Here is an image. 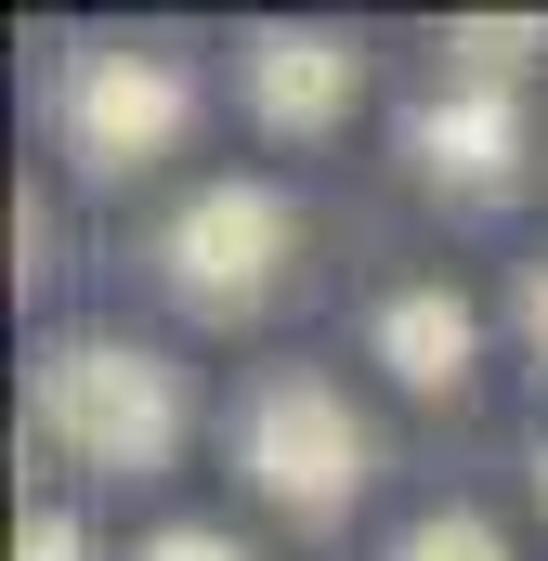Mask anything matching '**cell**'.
Segmentation results:
<instances>
[{
	"label": "cell",
	"instance_id": "6",
	"mask_svg": "<svg viewBox=\"0 0 548 561\" xmlns=\"http://www.w3.org/2000/svg\"><path fill=\"white\" fill-rule=\"evenodd\" d=\"M418 170L431 183H457V196H510V170H523V105L510 92H470V79H444L431 105H418Z\"/></svg>",
	"mask_w": 548,
	"mask_h": 561
},
{
	"label": "cell",
	"instance_id": "2",
	"mask_svg": "<svg viewBox=\"0 0 548 561\" xmlns=\"http://www.w3.org/2000/svg\"><path fill=\"white\" fill-rule=\"evenodd\" d=\"M236 457H249V483H262L287 523H340L353 496H366V419L340 405V379H313V366H274L262 392H249V419H236Z\"/></svg>",
	"mask_w": 548,
	"mask_h": 561
},
{
	"label": "cell",
	"instance_id": "10",
	"mask_svg": "<svg viewBox=\"0 0 548 561\" xmlns=\"http://www.w3.org/2000/svg\"><path fill=\"white\" fill-rule=\"evenodd\" d=\"M132 561H249V549H236L222 523H170V536H144Z\"/></svg>",
	"mask_w": 548,
	"mask_h": 561
},
{
	"label": "cell",
	"instance_id": "3",
	"mask_svg": "<svg viewBox=\"0 0 548 561\" xmlns=\"http://www.w3.org/2000/svg\"><path fill=\"white\" fill-rule=\"evenodd\" d=\"M53 118H66V157L92 170V183H132V170H157L170 144H183V118H196V92H183V66L170 53H79L66 66V92H53Z\"/></svg>",
	"mask_w": 548,
	"mask_h": 561
},
{
	"label": "cell",
	"instance_id": "7",
	"mask_svg": "<svg viewBox=\"0 0 548 561\" xmlns=\"http://www.w3.org/2000/svg\"><path fill=\"white\" fill-rule=\"evenodd\" d=\"M470 353H483V313H470L457 287H392V300H379V366H392L406 392H457Z\"/></svg>",
	"mask_w": 548,
	"mask_h": 561
},
{
	"label": "cell",
	"instance_id": "4",
	"mask_svg": "<svg viewBox=\"0 0 548 561\" xmlns=\"http://www.w3.org/2000/svg\"><path fill=\"white\" fill-rule=\"evenodd\" d=\"M287 196L274 183H196L183 196V222H170V287L196 300V313H262V287L287 275Z\"/></svg>",
	"mask_w": 548,
	"mask_h": 561
},
{
	"label": "cell",
	"instance_id": "12",
	"mask_svg": "<svg viewBox=\"0 0 548 561\" xmlns=\"http://www.w3.org/2000/svg\"><path fill=\"white\" fill-rule=\"evenodd\" d=\"M523 340H536V366H548V262L523 275Z\"/></svg>",
	"mask_w": 548,
	"mask_h": 561
},
{
	"label": "cell",
	"instance_id": "13",
	"mask_svg": "<svg viewBox=\"0 0 548 561\" xmlns=\"http://www.w3.org/2000/svg\"><path fill=\"white\" fill-rule=\"evenodd\" d=\"M536 496H548V444H536Z\"/></svg>",
	"mask_w": 548,
	"mask_h": 561
},
{
	"label": "cell",
	"instance_id": "1",
	"mask_svg": "<svg viewBox=\"0 0 548 561\" xmlns=\"http://www.w3.org/2000/svg\"><path fill=\"white\" fill-rule=\"evenodd\" d=\"M26 419L39 444H66L79 470H170L183 457V379L144 353V340H53L39 379H26Z\"/></svg>",
	"mask_w": 548,
	"mask_h": 561
},
{
	"label": "cell",
	"instance_id": "11",
	"mask_svg": "<svg viewBox=\"0 0 548 561\" xmlns=\"http://www.w3.org/2000/svg\"><path fill=\"white\" fill-rule=\"evenodd\" d=\"M13 561H79V510H26L13 523Z\"/></svg>",
	"mask_w": 548,
	"mask_h": 561
},
{
	"label": "cell",
	"instance_id": "5",
	"mask_svg": "<svg viewBox=\"0 0 548 561\" xmlns=\"http://www.w3.org/2000/svg\"><path fill=\"white\" fill-rule=\"evenodd\" d=\"M236 92H249V118L287 144L340 131L353 105H366V53L340 39V26H249L236 39Z\"/></svg>",
	"mask_w": 548,
	"mask_h": 561
},
{
	"label": "cell",
	"instance_id": "9",
	"mask_svg": "<svg viewBox=\"0 0 548 561\" xmlns=\"http://www.w3.org/2000/svg\"><path fill=\"white\" fill-rule=\"evenodd\" d=\"M392 561H510V536H496L483 510H431V523H406Z\"/></svg>",
	"mask_w": 548,
	"mask_h": 561
},
{
	"label": "cell",
	"instance_id": "8",
	"mask_svg": "<svg viewBox=\"0 0 548 561\" xmlns=\"http://www.w3.org/2000/svg\"><path fill=\"white\" fill-rule=\"evenodd\" d=\"M444 53H457L470 92H510V79L548 53V26H536V13H483V26H444Z\"/></svg>",
	"mask_w": 548,
	"mask_h": 561
}]
</instances>
